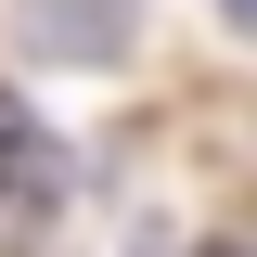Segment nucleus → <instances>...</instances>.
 <instances>
[{"label":"nucleus","mask_w":257,"mask_h":257,"mask_svg":"<svg viewBox=\"0 0 257 257\" xmlns=\"http://www.w3.org/2000/svg\"><path fill=\"white\" fill-rule=\"evenodd\" d=\"M39 193H64V142L0 90V206H39Z\"/></svg>","instance_id":"f257e3e1"},{"label":"nucleus","mask_w":257,"mask_h":257,"mask_svg":"<svg viewBox=\"0 0 257 257\" xmlns=\"http://www.w3.org/2000/svg\"><path fill=\"white\" fill-rule=\"evenodd\" d=\"M26 39L64 52V64H103V52L128 39V0H26Z\"/></svg>","instance_id":"f03ea898"}]
</instances>
